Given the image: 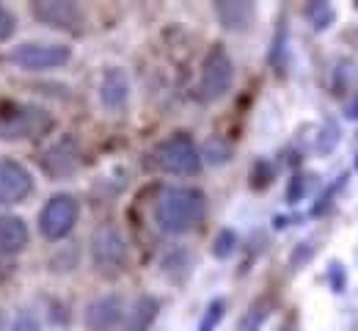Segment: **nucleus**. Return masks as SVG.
Returning a JSON list of instances; mask_svg holds the SVG:
<instances>
[{
    "label": "nucleus",
    "mask_w": 358,
    "mask_h": 331,
    "mask_svg": "<svg viewBox=\"0 0 358 331\" xmlns=\"http://www.w3.org/2000/svg\"><path fill=\"white\" fill-rule=\"evenodd\" d=\"M53 124L50 113L42 108H14L11 113L0 116V138L6 141H17V138H33L47 133Z\"/></svg>",
    "instance_id": "39448f33"
},
{
    "label": "nucleus",
    "mask_w": 358,
    "mask_h": 331,
    "mask_svg": "<svg viewBox=\"0 0 358 331\" xmlns=\"http://www.w3.org/2000/svg\"><path fill=\"white\" fill-rule=\"evenodd\" d=\"M306 17H309V22L314 25V31H325V28H331V22L336 19V11H334L331 3L317 0V3L306 6Z\"/></svg>",
    "instance_id": "f3484780"
},
{
    "label": "nucleus",
    "mask_w": 358,
    "mask_h": 331,
    "mask_svg": "<svg viewBox=\"0 0 358 331\" xmlns=\"http://www.w3.org/2000/svg\"><path fill=\"white\" fill-rule=\"evenodd\" d=\"M28 246V227L19 216H0V248L17 254Z\"/></svg>",
    "instance_id": "4468645a"
},
{
    "label": "nucleus",
    "mask_w": 358,
    "mask_h": 331,
    "mask_svg": "<svg viewBox=\"0 0 358 331\" xmlns=\"http://www.w3.org/2000/svg\"><path fill=\"white\" fill-rule=\"evenodd\" d=\"M204 158H207V163L223 166L231 158V147H229L223 138H210V141L204 144Z\"/></svg>",
    "instance_id": "a211bd4d"
},
{
    "label": "nucleus",
    "mask_w": 358,
    "mask_h": 331,
    "mask_svg": "<svg viewBox=\"0 0 358 331\" xmlns=\"http://www.w3.org/2000/svg\"><path fill=\"white\" fill-rule=\"evenodd\" d=\"M11 331H42V326H39V321H36L31 312H19L17 321H14V326H11Z\"/></svg>",
    "instance_id": "b1692460"
},
{
    "label": "nucleus",
    "mask_w": 358,
    "mask_h": 331,
    "mask_svg": "<svg viewBox=\"0 0 358 331\" xmlns=\"http://www.w3.org/2000/svg\"><path fill=\"white\" fill-rule=\"evenodd\" d=\"M154 163L163 168L165 174H179V177H190L202 168V155L196 150V144L190 141V136L179 133L168 141H163L154 150Z\"/></svg>",
    "instance_id": "f03ea898"
},
{
    "label": "nucleus",
    "mask_w": 358,
    "mask_h": 331,
    "mask_svg": "<svg viewBox=\"0 0 358 331\" xmlns=\"http://www.w3.org/2000/svg\"><path fill=\"white\" fill-rule=\"evenodd\" d=\"M223 301H213L210 304V309H207V315H204V321H202V326H199V331H213L218 323H220V318H223Z\"/></svg>",
    "instance_id": "412c9836"
},
{
    "label": "nucleus",
    "mask_w": 358,
    "mask_h": 331,
    "mask_svg": "<svg viewBox=\"0 0 358 331\" xmlns=\"http://www.w3.org/2000/svg\"><path fill=\"white\" fill-rule=\"evenodd\" d=\"M14 28H17L14 14H11L6 6H0V42H6V39L14 33Z\"/></svg>",
    "instance_id": "4be33fe9"
},
{
    "label": "nucleus",
    "mask_w": 358,
    "mask_h": 331,
    "mask_svg": "<svg viewBox=\"0 0 358 331\" xmlns=\"http://www.w3.org/2000/svg\"><path fill=\"white\" fill-rule=\"evenodd\" d=\"M127 97H130V78L124 70L113 67L102 75V83H99V99L108 111H122L127 105Z\"/></svg>",
    "instance_id": "9b49d317"
},
{
    "label": "nucleus",
    "mask_w": 358,
    "mask_h": 331,
    "mask_svg": "<svg viewBox=\"0 0 358 331\" xmlns=\"http://www.w3.org/2000/svg\"><path fill=\"white\" fill-rule=\"evenodd\" d=\"M207 199L199 188H168L154 204V221L168 235H185L204 218Z\"/></svg>",
    "instance_id": "f257e3e1"
},
{
    "label": "nucleus",
    "mask_w": 358,
    "mask_h": 331,
    "mask_svg": "<svg viewBox=\"0 0 358 331\" xmlns=\"http://www.w3.org/2000/svg\"><path fill=\"white\" fill-rule=\"evenodd\" d=\"M215 14L226 31H248L257 17V8H254V3H245V0H240V3L223 0V3H215Z\"/></svg>",
    "instance_id": "ddd939ff"
},
{
    "label": "nucleus",
    "mask_w": 358,
    "mask_h": 331,
    "mask_svg": "<svg viewBox=\"0 0 358 331\" xmlns=\"http://www.w3.org/2000/svg\"><path fill=\"white\" fill-rule=\"evenodd\" d=\"M157 312H160V301L152 298V296H141V298L136 301V307L130 309V315H127L124 331H146L154 323Z\"/></svg>",
    "instance_id": "2eb2a0df"
},
{
    "label": "nucleus",
    "mask_w": 358,
    "mask_h": 331,
    "mask_svg": "<svg viewBox=\"0 0 358 331\" xmlns=\"http://www.w3.org/2000/svg\"><path fill=\"white\" fill-rule=\"evenodd\" d=\"M356 171H358V155H356Z\"/></svg>",
    "instance_id": "c85d7f7f"
},
{
    "label": "nucleus",
    "mask_w": 358,
    "mask_h": 331,
    "mask_svg": "<svg viewBox=\"0 0 358 331\" xmlns=\"http://www.w3.org/2000/svg\"><path fill=\"white\" fill-rule=\"evenodd\" d=\"M348 119H358V99H353V102L348 105Z\"/></svg>",
    "instance_id": "cd10ccee"
},
{
    "label": "nucleus",
    "mask_w": 358,
    "mask_h": 331,
    "mask_svg": "<svg viewBox=\"0 0 358 331\" xmlns=\"http://www.w3.org/2000/svg\"><path fill=\"white\" fill-rule=\"evenodd\" d=\"M231 83H234V64L220 47H215L213 53L207 56V61H204V70H202V83H199L202 99L215 102V99L226 97Z\"/></svg>",
    "instance_id": "423d86ee"
},
{
    "label": "nucleus",
    "mask_w": 358,
    "mask_h": 331,
    "mask_svg": "<svg viewBox=\"0 0 358 331\" xmlns=\"http://www.w3.org/2000/svg\"><path fill=\"white\" fill-rule=\"evenodd\" d=\"M234 248H237V235H234L231 229H220V232L215 235L213 254L218 257V259H226V257H231V254H234Z\"/></svg>",
    "instance_id": "6ab92c4d"
},
{
    "label": "nucleus",
    "mask_w": 358,
    "mask_h": 331,
    "mask_svg": "<svg viewBox=\"0 0 358 331\" xmlns=\"http://www.w3.org/2000/svg\"><path fill=\"white\" fill-rule=\"evenodd\" d=\"M339 144V124L334 119H328L323 124V133H320V141H317V150L320 152H334Z\"/></svg>",
    "instance_id": "aec40b11"
},
{
    "label": "nucleus",
    "mask_w": 358,
    "mask_h": 331,
    "mask_svg": "<svg viewBox=\"0 0 358 331\" xmlns=\"http://www.w3.org/2000/svg\"><path fill=\"white\" fill-rule=\"evenodd\" d=\"M251 177H254V185H257V188H259V185H268V182H270V166L257 163L254 166V174H251Z\"/></svg>",
    "instance_id": "bb28decb"
},
{
    "label": "nucleus",
    "mask_w": 358,
    "mask_h": 331,
    "mask_svg": "<svg viewBox=\"0 0 358 331\" xmlns=\"http://www.w3.org/2000/svg\"><path fill=\"white\" fill-rule=\"evenodd\" d=\"M328 279H331L334 293H342V290H345V268H342L339 262H331V268H328Z\"/></svg>",
    "instance_id": "393cba45"
},
{
    "label": "nucleus",
    "mask_w": 358,
    "mask_h": 331,
    "mask_svg": "<svg viewBox=\"0 0 358 331\" xmlns=\"http://www.w3.org/2000/svg\"><path fill=\"white\" fill-rule=\"evenodd\" d=\"M33 17L42 19L44 25L74 31L83 19V11L77 3H70V0H42V3H33Z\"/></svg>",
    "instance_id": "9d476101"
},
{
    "label": "nucleus",
    "mask_w": 358,
    "mask_h": 331,
    "mask_svg": "<svg viewBox=\"0 0 358 331\" xmlns=\"http://www.w3.org/2000/svg\"><path fill=\"white\" fill-rule=\"evenodd\" d=\"M33 191V179L17 161H0V204H17Z\"/></svg>",
    "instance_id": "6e6552de"
},
{
    "label": "nucleus",
    "mask_w": 358,
    "mask_h": 331,
    "mask_svg": "<svg viewBox=\"0 0 358 331\" xmlns=\"http://www.w3.org/2000/svg\"><path fill=\"white\" fill-rule=\"evenodd\" d=\"M303 196H306V177H292V182H289V191H286V199H289V204H298Z\"/></svg>",
    "instance_id": "5701e85b"
},
{
    "label": "nucleus",
    "mask_w": 358,
    "mask_h": 331,
    "mask_svg": "<svg viewBox=\"0 0 358 331\" xmlns=\"http://www.w3.org/2000/svg\"><path fill=\"white\" fill-rule=\"evenodd\" d=\"M127 257H130L127 241L122 238V232L116 227H108L105 224V227H99L91 235V259H94V265L102 273H119V271H124Z\"/></svg>",
    "instance_id": "7ed1b4c3"
},
{
    "label": "nucleus",
    "mask_w": 358,
    "mask_h": 331,
    "mask_svg": "<svg viewBox=\"0 0 358 331\" xmlns=\"http://www.w3.org/2000/svg\"><path fill=\"white\" fill-rule=\"evenodd\" d=\"M314 257V246L311 243H300V246L295 248V254H292V259H289V265L292 268H300L303 262H309Z\"/></svg>",
    "instance_id": "a878e982"
},
{
    "label": "nucleus",
    "mask_w": 358,
    "mask_h": 331,
    "mask_svg": "<svg viewBox=\"0 0 358 331\" xmlns=\"http://www.w3.org/2000/svg\"><path fill=\"white\" fill-rule=\"evenodd\" d=\"M77 213H80V207H77V199L74 196H70V193L53 196L42 207V213H39V232L47 241L67 238L72 229H74V224H77Z\"/></svg>",
    "instance_id": "20e7f679"
},
{
    "label": "nucleus",
    "mask_w": 358,
    "mask_h": 331,
    "mask_svg": "<svg viewBox=\"0 0 358 331\" xmlns=\"http://www.w3.org/2000/svg\"><path fill=\"white\" fill-rule=\"evenodd\" d=\"M42 166H44V171L50 177H70L72 171L77 168V147H74V141H72L70 136L61 138L58 144H53L44 152Z\"/></svg>",
    "instance_id": "f8f14e48"
},
{
    "label": "nucleus",
    "mask_w": 358,
    "mask_h": 331,
    "mask_svg": "<svg viewBox=\"0 0 358 331\" xmlns=\"http://www.w3.org/2000/svg\"><path fill=\"white\" fill-rule=\"evenodd\" d=\"M70 58L72 50L67 45H19L17 50H11V64H17L28 72L64 67Z\"/></svg>",
    "instance_id": "0eeeda50"
},
{
    "label": "nucleus",
    "mask_w": 358,
    "mask_h": 331,
    "mask_svg": "<svg viewBox=\"0 0 358 331\" xmlns=\"http://www.w3.org/2000/svg\"><path fill=\"white\" fill-rule=\"evenodd\" d=\"M124 321V304L119 296H102L88 304L86 309V329L88 331H116Z\"/></svg>",
    "instance_id": "1a4fd4ad"
},
{
    "label": "nucleus",
    "mask_w": 358,
    "mask_h": 331,
    "mask_svg": "<svg viewBox=\"0 0 358 331\" xmlns=\"http://www.w3.org/2000/svg\"><path fill=\"white\" fill-rule=\"evenodd\" d=\"M268 315H270V301H268V298H265V301L251 304V307H248V312L240 318L237 331H259L262 329V323L268 321Z\"/></svg>",
    "instance_id": "dca6fc26"
}]
</instances>
